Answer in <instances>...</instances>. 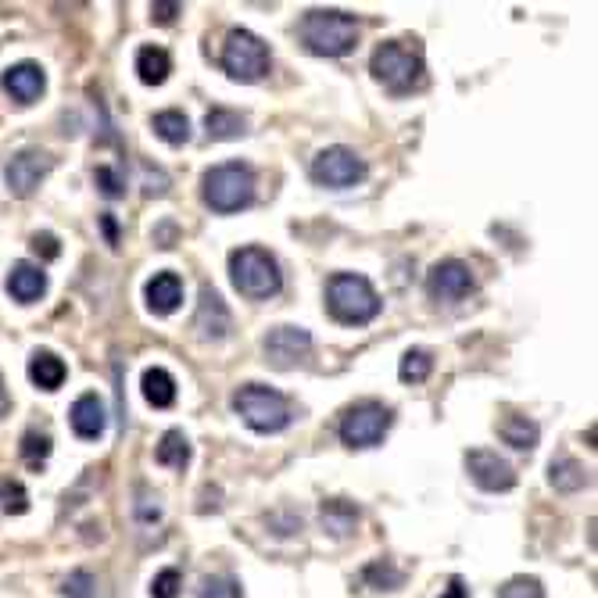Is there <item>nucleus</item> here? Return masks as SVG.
<instances>
[{
	"label": "nucleus",
	"mask_w": 598,
	"mask_h": 598,
	"mask_svg": "<svg viewBox=\"0 0 598 598\" xmlns=\"http://www.w3.org/2000/svg\"><path fill=\"white\" fill-rule=\"evenodd\" d=\"M369 69L391 94H412L423 86V51L416 47V40H387L373 51Z\"/></svg>",
	"instance_id": "nucleus-1"
},
{
	"label": "nucleus",
	"mask_w": 598,
	"mask_h": 598,
	"mask_svg": "<svg viewBox=\"0 0 598 598\" xmlns=\"http://www.w3.org/2000/svg\"><path fill=\"white\" fill-rule=\"evenodd\" d=\"M298 33L301 43L319 58H344L359 43V22L344 11H308Z\"/></svg>",
	"instance_id": "nucleus-2"
},
{
	"label": "nucleus",
	"mask_w": 598,
	"mask_h": 598,
	"mask_svg": "<svg viewBox=\"0 0 598 598\" xmlns=\"http://www.w3.org/2000/svg\"><path fill=\"white\" fill-rule=\"evenodd\" d=\"M326 308L330 316L344 326L373 323L380 316V294L373 291V283L359 273H337L326 283Z\"/></svg>",
	"instance_id": "nucleus-3"
},
{
	"label": "nucleus",
	"mask_w": 598,
	"mask_h": 598,
	"mask_svg": "<svg viewBox=\"0 0 598 598\" xmlns=\"http://www.w3.org/2000/svg\"><path fill=\"white\" fill-rule=\"evenodd\" d=\"M233 409L258 434H280L291 427V402L265 384H244L233 394Z\"/></svg>",
	"instance_id": "nucleus-4"
},
{
	"label": "nucleus",
	"mask_w": 598,
	"mask_h": 598,
	"mask_svg": "<svg viewBox=\"0 0 598 598\" xmlns=\"http://www.w3.org/2000/svg\"><path fill=\"white\" fill-rule=\"evenodd\" d=\"M201 187H205V205L212 208V212L230 215L255 201V172L244 162L215 165V169L205 172Z\"/></svg>",
	"instance_id": "nucleus-5"
},
{
	"label": "nucleus",
	"mask_w": 598,
	"mask_h": 598,
	"mask_svg": "<svg viewBox=\"0 0 598 598\" xmlns=\"http://www.w3.org/2000/svg\"><path fill=\"white\" fill-rule=\"evenodd\" d=\"M230 276H233V287H237L244 298H273L280 294L283 287V276H280V265L276 258L269 255L265 248H237L230 255Z\"/></svg>",
	"instance_id": "nucleus-6"
},
{
	"label": "nucleus",
	"mask_w": 598,
	"mask_h": 598,
	"mask_svg": "<svg viewBox=\"0 0 598 598\" xmlns=\"http://www.w3.org/2000/svg\"><path fill=\"white\" fill-rule=\"evenodd\" d=\"M223 69L237 83H258L269 72V47L251 29H230L223 43Z\"/></svg>",
	"instance_id": "nucleus-7"
},
{
	"label": "nucleus",
	"mask_w": 598,
	"mask_h": 598,
	"mask_svg": "<svg viewBox=\"0 0 598 598\" xmlns=\"http://www.w3.org/2000/svg\"><path fill=\"white\" fill-rule=\"evenodd\" d=\"M394 416L380 402H359L341 416V441L348 448H376L391 430Z\"/></svg>",
	"instance_id": "nucleus-8"
},
{
	"label": "nucleus",
	"mask_w": 598,
	"mask_h": 598,
	"mask_svg": "<svg viewBox=\"0 0 598 598\" xmlns=\"http://www.w3.org/2000/svg\"><path fill=\"white\" fill-rule=\"evenodd\" d=\"M366 162H362L359 154L351 151V147H326L312 158V180L319 187H330V190H348L355 183L366 180Z\"/></svg>",
	"instance_id": "nucleus-9"
},
{
	"label": "nucleus",
	"mask_w": 598,
	"mask_h": 598,
	"mask_svg": "<svg viewBox=\"0 0 598 598\" xmlns=\"http://www.w3.org/2000/svg\"><path fill=\"white\" fill-rule=\"evenodd\" d=\"M51 169H54L51 154L40 151V147H26V151H18L15 158L4 165V183H8V190L15 197H29L51 176Z\"/></svg>",
	"instance_id": "nucleus-10"
},
{
	"label": "nucleus",
	"mask_w": 598,
	"mask_h": 598,
	"mask_svg": "<svg viewBox=\"0 0 598 598\" xmlns=\"http://www.w3.org/2000/svg\"><path fill=\"white\" fill-rule=\"evenodd\" d=\"M473 287H477V280H473V269L466 262H459V258H445V262H437L434 269H430L427 276V291L434 301H462L470 298Z\"/></svg>",
	"instance_id": "nucleus-11"
},
{
	"label": "nucleus",
	"mask_w": 598,
	"mask_h": 598,
	"mask_svg": "<svg viewBox=\"0 0 598 598\" xmlns=\"http://www.w3.org/2000/svg\"><path fill=\"white\" fill-rule=\"evenodd\" d=\"M262 348H265V359H269V366L291 369L308 355V348H312V334H308V330H301V326H276V330H269V334H265Z\"/></svg>",
	"instance_id": "nucleus-12"
},
{
	"label": "nucleus",
	"mask_w": 598,
	"mask_h": 598,
	"mask_svg": "<svg viewBox=\"0 0 598 598\" xmlns=\"http://www.w3.org/2000/svg\"><path fill=\"white\" fill-rule=\"evenodd\" d=\"M466 470H470L473 484L484 487V491H513L516 487V470L502 459V455L487 452V448L466 452Z\"/></svg>",
	"instance_id": "nucleus-13"
},
{
	"label": "nucleus",
	"mask_w": 598,
	"mask_h": 598,
	"mask_svg": "<svg viewBox=\"0 0 598 598\" xmlns=\"http://www.w3.org/2000/svg\"><path fill=\"white\" fill-rule=\"evenodd\" d=\"M230 308H226V301L219 298V291H212V287H205L201 291V301H197V316H194V330L201 341H226L230 337Z\"/></svg>",
	"instance_id": "nucleus-14"
},
{
	"label": "nucleus",
	"mask_w": 598,
	"mask_h": 598,
	"mask_svg": "<svg viewBox=\"0 0 598 598\" xmlns=\"http://www.w3.org/2000/svg\"><path fill=\"white\" fill-rule=\"evenodd\" d=\"M0 86H4L18 104H36L43 97V90H47V76H43V69L36 61H18V65H11V69L0 76Z\"/></svg>",
	"instance_id": "nucleus-15"
},
{
	"label": "nucleus",
	"mask_w": 598,
	"mask_h": 598,
	"mask_svg": "<svg viewBox=\"0 0 598 598\" xmlns=\"http://www.w3.org/2000/svg\"><path fill=\"white\" fill-rule=\"evenodd\" d=\"M69 419H72L76 437H83V441H97V437L104 434V427H108V409H104V402L97 398V394H79L76 405H72V412H69Z\"/></svg>",
	"instance_id": "nucleus-16"
},
{
	"label": "nucleus",
	"mask_w": 598,
	"mask_h": 598,
	"mask_svg": "<svg viewBox=\"0 0 598 598\" xmlns=\"http://www.w3.org/2000/svg\"><path fill=\"white\" fill-rule=\"evenodd\" d=\"M8 294L18 305H33L47 294V273L33 262H15L8 273Z\"/></svg>",
	"instance_id": "nucleus-17"
},
{
	"label": "nucleus",
	"mask_w": 598,
	"mask_h": 598,
	"mask_svg": "<svg viewBox=\"0 0 598 598\" xmlns=\"http://www.w3.org/2000/svg\"><path fill=\"white\" fill-rule=\"evenodd\" d=\"M144 298L154 316H172V312L183 305V280L176 273H154L151 280H147Z\"/></svg>",
	"instance_id": "nucleus-18"
},
{
	"label": "nucleus",
	"mask_w": 598,
	"mask_h": 598,
	"mask_svg": "<svg viewBox=\"0 0 598 598\" xmlns=\"http://www.w3.org/2000/svg\"><path fill=\"white\" fill-rule=\"evenodd\" d=\"M498 437H502L509 448H516V452H534L541 430L534 419L520 416V412H509V416L498 419Z\"/></svg>",
	"instance_id": "nucleus-19"
},
{
	"label": "nucleus",
	"mask_w": 598,
	"mask_h": 598,
	"mask_svg": "<svg viewBox=\"0 0 598 598\" xmlns=\"http://www.w3.org/2000/svg\"><path fill=\"white\" fill-rule=\"evenodd\" d=\"M319 520H323L326 534L348 538L351 530L359 527V505L348 502V498H330V502H323V509H319Z\"/></svg>",
	"instance_id": "nucleus-20"
},
{
	"label": "nucleus",
	"mask_w": 598,
	"mask_h": 598,
	"mask_svg": "<svg viewBox=\"0 0 598 598\" xmlns=\"http://www.w3.org/2000/svg\"><path fill=\"white\" fill-rule=\"evenodd\" d=\"M65 362L54 355V351H33V359H29V380H33L40 391H58L65 384Z\"/></svg>",
	"instance_id": "nucleus-21"
},
{
	"label": "nucleus",
	"mask_w": 598,
	"mask_h": 598,
	"mask_svg": "<svg viewBox=\"0 0 598 598\" xmlns=\"http://www.w3.org/2000/svg\"><path fill=\"white\" fill-rule=\"evenodd\" d=\"M548 484L556 487V491H563V495H570V491L588 487L591 477L588 470H584V462L570 459V455H559V459H552V466H548Z\"/></svg>",
	"instance_id": "nucleus-22"
},
{
	"label": "nucleus",
	"mask_w": 598,
	"mask_h": 598,
	"mask_svg": "<svg viewBox=\"0 0 598 598\" xmlns=\"http://www.w3.org/2000/svg\"><path fill=\"white\" fill-rule=\"evenodd\" d=\"M140 387H144L147 405H154V409H169V405L176 402V380H172V373L162 366L147 369L144 380H140Z\"/></svg>",
	"instance_id": "nucleus-23"
},
{
	"label": "nucleus",
	"mask_w": 598,
	"mask_h": 598,
	"mask_svg": "<svg viewBox=\"0 0 598 598\" xmlns=\"http://www.w3.org/2000/svg\"><path fill=\"white\" fill-rule=\"evenodd\" d=\"M172 72V58L162 47H140L137 51V76L147 86H162Z\"/></svg>",
	"instance_id": "nucleus-24"
},
{
	"label": "nucleus",
	"mask_w": 598,
	"mask_h": 598,
	"mask_svg": "<svg viewBox=\"0 0 598 598\" xmlns=\"http://www.w3.org/2000/svg\"><path fill=\"white\" fill-rule=\"evenodd\" d=\"M154 462L158 466H169V470H183L190 462V441L183 430H165L158 448H154Z\"/></svg>",
	"instance_id": "nucleus-25"
},
{
	"label": "nucleus",
	"mask_w": 598,
	"mask_h": 598,
	"mask_svg": "<svg viewBox=\"0 0 598 598\" xmlns=\"http://www.w3.org/2000/svg\"><path fill=\"white\" fill-rule=\"evenodd\" d=\"M205 129L208 140H237L248 133V119L240 112H230V108H212L205 115Z\"/></svg>",
	"instance_id": "nucleus-26"
},
{
	"label": "nucleus",
	"mask_w": 598,
	"mask_h": 598,
	"mask_svg": "<svg viewBox=\"0 0 598 598\" xmlns=\"http://www.w3.org/2000/svg\"><path fill=\"white\" fill-rule=\"evenodd\" d=\"M151 129L158 133V137L165 140V144L172 147H183L190 140V122L183 112H176V108H169V112H158L151 119Z\"/></svg>",
	"instance_id": "nucleus-27"
},
{
	"label": "nucleus",
	"mask_w": 598,
	"mask_h": 598,
	"mask_svg": "<svg viewBox=\"0 0 598 598\" xmlns=\"http://www.w3.org/2000/svg\"><path fill=\"white\" fill-rule=\"evenodd\" d=\"M430 369H434V359H430L427 348H412L405 351L402 366H398V376H402L405 384H423L430 376Z\"/></svg>",
	"instance_id": "nucleus-28"
},
{
	"label": "nucleus",
	"mask_w": 598,
	"mask_h": 598,
	"mask_svg": "<svg viewBox=\"0 0 598 598\" xmlns=\"http://www.w3.org/2000/svg\"><path fill=\"white\" fill-rule=\"evenodd\" d=\"M22 459L29 462V466H36L40 470L43 462H47V455H51V434H40V430H26L22 434Z\"/></svg>",
	"instance_id": "nucleus-29"
},
{
	"label": "nucleus",
	"mask_w": 598,
	"mask_h": 598,
	"mask_svg": "<svg viewBox=\"0 0 598 598\" xmlns=\"http://www.w3.org/2000/svg\"><path fill=\"white\" fill-rule=\"evenodd\" d=\"M362 577H366L376 591H394V588H402V581H405V573L398 570V566L387 563V559H384V563L366 566V570H362Z\"/></svg>",
	"instance_id": "nucleus-30"
},
{
	"label": "nucleus",
	"mask_w": 598,
	"mask_h": 598,
	"mask_svg": "<svg viewBox=\"0 0 598 598\" xmlns=\"http://www.w3.org/2000/svg\"><path fill=\"white\" fill-rule=\"evenodd\" d=\"M0 509H4L8 516L29 513V495L18 480H0Z\"/></svg>",
	"instance_id": "nucleus-31"
},
{
	"label": "nucleus",
	"mask_w": 598,
	"mask_h": 598,
	"mask_svg": "<svg viewBox=\"0 0 598 598\" xmlns=\"http://www.w3.org/2000/svg\"><path fill=\"white\" fill-rule=\"evenodd\" d=\"M197 598H244V591H240V581H233V577H226V573H215V577H205V581H201Z\"/></svg>",
	"instance_id": "nucleus-32"
},
{
	"label": "nucleus",
	"mask_w": 598,
	"mask_h": 598,
	"mask_svg": "<svg viewBox=\"0 0 598 598\" xmlns=\"http://www.w3.org/2000/svg\"><path fill=\"white\" fill-rule=\"evenodd\" d=\"M498 598H545V588L538 577H513L498 588Z\"/></svg>",
	"instance_id": "nucleus-33"
},
{
	"label": "nucleus",
	"mask_w": 598,
	"mask_h": 598,
	"mask_svg": "<svg viewBox=\"0 0 598 598\" xmlns=\"http://www.w3.org/2000/svg\"><path fill=\"white\" fill-rule=\"evenodd\" d=\"M180 588H183V577H180V570H162V573H154V581H151V598H180Z\"/></svg>",
	"instance_id": "nucleus-34"
},
{
	"label": "nucleus",
	"mask_w": 598,
	"mask_h": 598,
	"mask_svg": "<svg viewBox=\"0 0 598 598\" xmlns=\"http://www.w3.org/2000/svg\"><path fill=\"white\" fill-rule=\"evenodd\" d=\"M65 598H94V591H97V581L90 577L86 570H76V573H69L65 577Z\"/></svg>",
	"instance_id": "nucleus-35"
},
{
	"label": "nucleus",
	"mask_w": 598,
	"mask_h": 598,
	"mask_svg": "<svg viewBox=\"0 0 598 598\" xmlns=\"http://www.w3.org/2000/svg\"><path fill=\"white\" fill-rule=\"evenodd\" d=\"M137 520L140 523H158V520H162V505H158V495H151L144 484L137 487Z\"/></svg>",
	"instance_id": "nucleus-36"
},
{
	"label": "nucleus",
	"mask_w": 598,
	"mask_h": 598,
	"mask_svg": "<svg viewBox=\"0 0 598 598\" xmlns=\"http://www.w3.org/2000/svg\"><path fill=\"white\" fill-rule=\"evenodd\" d=\"M94 183L101 187L104 197H122V194H126V180H122V176H119L115 169H108V165L94 169Z\"/></svg>",
	"instance_id": "nucleus-37"
},
{
	"label": "nucleus",
	"mask_w": 598,
	"mask_h": 598,
	"mask_svg": "<svg viewBox=\"0 0 598 598\" xmlns=\"http://www.w3.org/2000/svg\"><path fill=\"white\" fill-rule=\"evenodd\" d=\"M33 251H36V255H43V258H58L61 255V244H58V237H54V233H36V237H33Z\"/></svg>",
	"instance_id": "nucleus-38"
},
{
	"label": "nucleus",
	"mask_w": 598,
	"mask_h": 598,
	"mask_svg": "<svg viewBox=\"0 0 598 598\" xmlns=\"http://www.w3.org/2000/svg\"><path fill=\"white\" fill-rule=\"evenodd\" d=\"M176 15H180V4H151V18L158 26H169Z\"/></svg>",
	"instance_id": "nucleus-39"
},
{
	"label": "nucleus",
	"mask_w": 598,
	"mask_h": 598,
	"mask_svg": "<svg viewBox=\"0 0 598 598\" xmlns=\"http://www.w3.org/2000/svg\"><path fill=\"white\" fill-rule=\"evenodd\" d=\"M441 598H470V588H466V581H462V577H452Z\"/></svg>",
	"instance_id": "nucleus-40"
},
{
	"label": "nucleus",
	"mask_w": 598,
	"mask_h": 598,
	"mask_svg": "<svg viewBox=\"0 0 598 598\" xmlns=\"http://www.w3.org/2000/svg\"><path fill=\"white\" fill-rule=\"evenodd\" d=\"M101 230H104V237H108V244L119 248V226H115L112 215H101Z\"/></svg>",
	"instance_id": "nucleus-41"
},
{
	"label": "nucleus",
	"mask_w": 598,
	"mask_h": 598,
	"mask_svg": "<svg viewBox=\"0 0 598 598\" xmlns=\"http://www.w3.org/2000/svg\"><path fill=\"white\" fill-rule=\"evenodd\" d=\"M8 409H11V398H8V391H4V380H0V419L8 416Z\"/></svg>",
	"instance_id": "nucleus-42"
}]
</instances>
